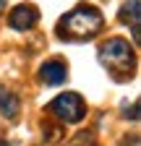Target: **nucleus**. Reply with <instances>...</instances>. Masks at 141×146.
Instances as JSON below:
<instances>
[{"label": "nucleus", "mask_w": 141, "mask_h": 146, "mask_svg": "<svg viewBox=\"0 0 141 146\" xmlns=\"http://www.w3.org/2000/svg\"><path fill=\"white\" fill-rule=\"evenodd\" d=\"M104 26V16L89 5V3H78L70 13H65L58 24V36L68 42H86L94 39Z\"/></svg>", "instance_id": "nucleus-1"}, {"label": "nucleus", "mask_w": 141, "mask_h": 146, "mask_svg": "<svg viewBox=\"0 0 141 146\" xmlns=\"http://www.w3.org/2000/svg\"><path fill=\"white\" fill-rule=\"evenodd\" d=\"M99 63L107 70H112L118 81H126L133 76V65H136L133 47L120 36H112L99 47Z\"/></svg>", "instance_id": "nucleus-2"}, {"label": "nucleus", "mask_w": 141, "mask_h": 146, "mask_svg": "<svg viewBox=\"0 0 141 146\" xmlns=\"http://www.w3.org/2000/svg\"><path fill=\"white\" fill-rule=\"evenodd\" d=\"M50 112L55 115L58 120H63V123H81L84 120V115H86V104H84V99L76 94V91H65V94H60V97H55L50 102Z\"/></svg>", "instance_id": "nucleus-3"}, {"label": "nucleus", "mask_w": 141, "mask_h": 146, "mask_svg": "<svg viewBox=\"0 0 141 146\" xmlns=\"http://www.w3.org/2000/svg\"><path fill=\"white\" fill-rule=\"evenodd\" d=\"M37 21H39V11H37V5H31V3L16 5V8L11 11V16H8V24H11V29H16V31H29Z\"/></svg>", "instance_id": "nucleus-4"}, {"label": "nucleus", "mask_w": 141, "mask_h": 146, "mask_svg": "<svg viewBox=\"0 0 141 146\" xmlns=\"http://www.w3.org/2000/svg\"><path fill=\"white\" fill-rule=\"evenodd\" d=\"M141 3L138 0H126V3L120 5V13L118 18L123 24H131V34H133V42H138V36H141V29H138V18H141Z\"/></svg>", "instance_id": "nucleus-5"}, {"label": "nucleus", "mask_w": 141, "mask_h": 146, "mask_svg": "<svg viewBox=\"0 0 141 146\" xmlns=\"http://www.w3.org/2000/svg\"><path fill=\"white\" fill-rule=\"evenodd\" d=\"M39 78L47 84V86H60L65 78H68V65L60 63V60H50L39 68Z\"/></svg>", "instance_id": "nucleus-6"}, {"label": "nucleus", "mask_w": 141, "mask_h": 146, "mask_svg": "<svg viewBox=\"0 0 141 146\" xmlns=\"http://www.w3.org/2000/svg\"><path fill=\"white\" fill-rule=\"evenodd\" d=\"M0 112H3L8 120H13L19 115V97L11 94V91H0Z\"/></svg>", "instance_id": "nucleus-7"}, {"label": "nucleus", "mask_w": 141, "mask_h": 146, "mask_svg": "<svg viewBox=\"0 0 141 146\" xmlns=\"http://www.w3.org/2000/svg\"><path fill=\"white\" fill-rule=\"evenodd\" d=\"M68 146H97V141H94L92 133H86V131H84V133H76L73 138H70Z\"/></svg>", "instance_id": "nucleus-8"}, {"label": "nucleus", "mask_w": 141, "mask_h": 146, "mask_svg": "<svg viewBox=\"0 0 141 146\" xmlns=\"http://www.w3.org/2000/svg\"><path fill=\"white\" fill-rule=\"evenodd\" d=\"M126 117L138 120V102H133V104H131V110H126Z\"/></svg>", "instance_id": "nucleus-9"}, {"label": "nucleus", "mask_w": 141, "mask_h": 146, "mask_svg": "<svg viewBox=\"0 0 141 146\" xmlns=\"http://www.w3.org/2000/svg\"><path fill=\"white\" fill-rule=\"evenodd\" d=\"M0 146H21V143H16V141H3Z\"/></svg>", "instance_id": "nucleus-10"}, {"label": "nucleus", "mask_w": 141, "mask_h": 146, "mask_svg": "<svg viewBox=\"0 0 141 146\" xmlns=\"http://www.w3.org/2000/svg\"><path fill=\"white\" fill-rule=\"evenodd\" d=\"M3 8H5V0H0V11H3Z\"/></svg>", "instance_id": "nucleus-11"}]
</instances>
